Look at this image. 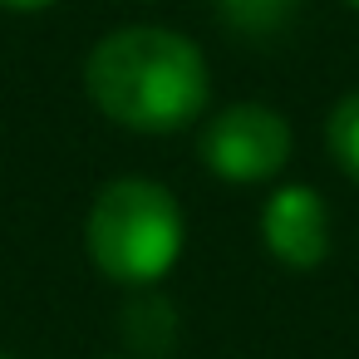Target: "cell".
Segmentation results:
<instances>
[{"mask_svg":"<svg viewBox=\"0 0 359 359\" xmlns=\"http://www.w3.org/2000/svg\"><path fill=\"white\" fill-rule=\"evenodd\" d=\"M84 94L118 128L177 133L202 118L212 79L202 50L187 35L168 25H123L89 50Z\"/></svg>","mask_w":359,"mask_h":359,"instance_id":"cell-1","label":"cell"},{"mask_svg":"<svg viewBox=\"0 0 359 359\" xmlns=\"http://www.w3.org/2000/svg\"><path fill=\"white\" fill-rule=\"evenodd\" d=\"M84 246L114 285L148 290L182 256V207L153 177H114L89 207Z\"/></svg>","mask_w":359,"mask_h":359,"instance_id":"cell-2","label":"cell"},{"mask_svg":"<svg viewBox=\"0 0 359 359\" xmlns=\"http://www.w3.org/2000/svg\"><path fill=\"white\" fill-rule=\"evenodd\" d=\"M290 123L271 104H226L202 123L197 158L222 182H271L290 163Z\"/></svg>","mask_w":359,"mask_h":359,"instance_id":"cell-3","label":"cell"},{"mask_svg":"<svg viewBox=\"0 0 359 359\" xmlns=\"http://www.w3.org/2000/svg\"><path fill=\"white\" fill-rule=\"evenodd\" d=\"M261 241L285 271H315L330 256V207L315 187L285 182L261 207Z\"/></svg>","mask_w":359,"mask_h":359,"instance_id":"cell-4","label":"cell"},{"mask_svg":"<svg viewBox=\"0 0 359 359\" xmlns=\"http://www.w3.org/2000/svg\"><path fill=\"white\" fill-rule=\"evenodd\" d=\"M118 330H123V339H128V349L138 354V359H163V354H172L177 349V310L163 300V295H138L123 315H118Z\"/></svg>","mask_w":359,"mask_h":359,"instance_id":"cell-5","label":"cell"},{"mask_svg":"<svg viewBox=\"0 0 359 359\" xmlns=\"http://www.w3.org/2000/svg\"><path fill=\"white\" fill-rule=\"evenodd\" d=\"M295 11H300V0H217V15L246 40L280 35L295 20Z\"/></svg>","mask_w":359,"mask_h":359,"instance_id":"cell-6","label":"cell"},{"mask_svg":"<svg viewBox=\"0 0 359 359\" xmlns=\"http://www.w3.org/2000/svg\"><path fill=\"white\" fill-rule=\"evenodd\" d=\"M325 148H330L334 168H339L349 182H359V89L344 94V99L330 109V118H325Z\"/></svg>","mask_w":359,"mask_h":359,"instance_id":"cell-7","label":"cell"},{"mask_svg":"<svg viewBox=\"0 0 359 359\" xmlns=\"http://www.w3.org/2000/svg\"><path fill=\"white\" fill-rule=\"evenodd\" d=\"M60 0H0V11H15V15H35V11H50Z\"/></svg>","mask_w":359,"mask_h":359,"instance_id":"cell-8","label":"cell"},{"mask_svg":"<svg viewBox=\"0 0 359 359\" xmlns=\"http://www.w3.org/2000/svg\"><path fill=\"white\" fill-rule=\"evenodd\" d=\"M344 6H354V11H359V0H344Z\"/></svg>","mask_w":359,"mask_h":359,"instance_id":"cell-9","label":"cell"},{"mask_svg":"<svg viewBox=\"0 0 359 359\" xmlns=\"http://www.w3.org/2000/svg\"><path fill=\"white\" fill-rule=\"evenodd\" d=\"M0 359H11V354H0Z\"/></svg>","mask_w":359,"mask_h":359,"instance_id":"cell-10","label":"cell"}]
</instances>
